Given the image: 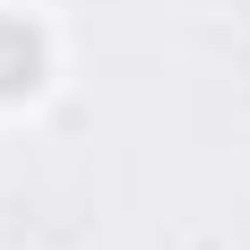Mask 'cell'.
Segmentation results:
<instances>
[{
	"label": "cell",
	"instance_id": "1",
	"mask_svg": "<svg viewBox=\"0 0 250 250\" xmlns=\"http://www.w3.org/2000/svg\"><path fill=\"white\" fill-rule=\"evenodd\" d=\"M43 78V35L26 18H0V95H26Z\"/></svg>",
	"mask_w": 250,
	"mask_h": 250
}]
</instances>
